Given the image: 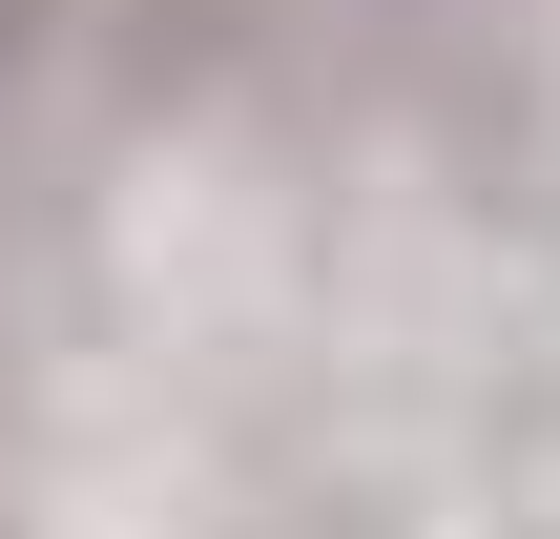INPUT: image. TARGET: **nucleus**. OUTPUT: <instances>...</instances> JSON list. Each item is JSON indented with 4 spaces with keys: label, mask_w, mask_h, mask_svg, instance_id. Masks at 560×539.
<instances>
[{
    "label": "nucleus",
    "mask_w": 560,
    "mask_h": 539,
    "mask_svg": "<svg viewBox=\"0 0 560 539\" xmlns=\"http://www.w3.org/2000/svg\"><path fill=\"white\" fill-rule=\"evenodd\" d=\"M42 21H62V0H0V83H21V42H42Z\"/></svg>",
    "instance_id": "1"
}]
</instances>
